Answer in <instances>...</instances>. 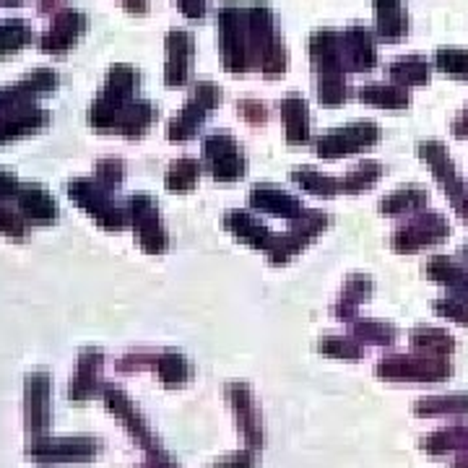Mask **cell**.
I'll return each instance as SVG.
<instances>
[{
    "instance_id": "cell-54",
    "label": "cell",
    "mask_w": 468,
    "mask_h": 468,
    "mask_svg": "<svg viewBox=\"0 0 468 468\" xmlns=\"http://www.w3.org/2000/svg\"><path fill=\"white\" fill-rule=\"evenodd\" d=\"M18 187H21V183H18L16 175L0 167V203L16 201Z\"/></svg>"
},
{
    "instance_id": "cell-29",
    "label": "cell",
    "mask_w": 468,
    "mask_h": 468,
    "mask_svg": "<svg viewBox=\"0 0 468 468\" xmlns=\"http://www.w3.org/2000/svg\"><path fill=\"white\" fill-rule=\"evenodd\" d=\"M151 372L156 375V380L165 385V388H183V385L193 380L196 367H193V362L185 356L183 351L162 349L156 351V359H154Z\"/></svg>"
},
{
    "instance_id": "cell-46",
    "label": "cell",
    "mask_w": 468,
    "mask_h": 468,
    "mask_svg": "<svg viewBox=\"0 0 468 468\" xmlns=\"http://www.w3.org/2000/svg\"><path fill=\"white\" fill-rule=\"evenodd\" d=\"M37 107L34 104L32 94H27L21 86H8V89H0V122L3 120H11V117L24 115L27 110Z\"/></svg>"
},
{
    "instance_id": "cell-8",
    "label": "cell",
    "mask_w": 468,
    "mask_h": 468,
    "mask_svg": "<svg viewBox=\"0 0 468 468\" xmlns=\"http://www.w3.org/2000/svg\"><path fill=\"white\" fill-rule=\"evenodd\" d=\"M451 221L445 214L424 208V211L406 218L401 227L390 234V248L401 255L427 250V248H435L440 242H445L451 237Z\"/></svg>"
},
{
    "instance_id": "cell-47",
    "label": "cell",
    "mask_w": 468,
    "mask_h": 468,
    "mask_svg": "<svg viewBox=\"0 0 468 468\" xmlns=\"http://www.w3.org/2000/svg\"><path fill=\"white\" fill-rule=\"evenodd\" d=\"M432 310H435L440 318L451 320L455 325H463L468 328V294H445V297H437L432 302Z\"/></svg>"
},
{
    "instance_id": "cell-11",
    "label": "cell",
    "mask_w": 468,
    "mask_h": 468,
    "mask_svg": "<svg viewBox=\"0 0 468 468\" xmlns=\"http://www.w3.org/2000/svg\"><path fill=\"white\" fill-rule=\"evenodd\" d=\"M101 452V440L94 435L37 437L29 440L27 455L39 463H89Z\"/></svg>"
},
{
    "instance_id": "cell-41",
    "label": "cell",
    "mask_w": 468,
    "mask_h": 468,
    "mask_svg": "<svg viewBox=\"0 0 468 468\" xmlns=\"http://www.w3.org/2000/svg\"><path fill=\"white\" fill-rule=\"evenodd\" d=\"M138 84H141V73L133 66H128V63H117V66L110 68L101 91H107L112 97H120V100H135Z\"/></svg>"
},
{
    "instance_id": "cell-9",
    "label": "cell",
    "mask_w": 468,
    "mask_h": 468,
    "mask_svg": "<svg viewBox=\"0 0 468 468\" xmlns=\"http://www.w3.org/2000/svg\"><path fill=\"white\" fill-rule=\"evenodd\" d=\"M380 138H383V131H380V125L375 120H354L344 128H334L328 133L318 135L313 149H315L320 159L335 162V159H344V156L378 146Z\"/></svg>"
},
{
    "instance_id": "cell-58",
    "label": "cell",
    "mask_w": 468,
    "mask_h": 468,
    "mask_svg": "<svg viewBox=\"0 0 468 468\" xmlns=\"http://www.w3.org/2000/svg\"><path fill=\"white\" fill-rule=\"evenodd\" d=\"M63 0H39V11L42 14H50V11H58Z\"/></svg>"
},
{
    "instance_id": "cell-56",
    "label": "cell",
    "mask_w": 468,
    "mask_h": 468,
    "mask_svg": "<svg viewBox=\"0 0 468 468\" xmlns=\"http://www.w3.org/2000/svg\"><path fill=\"white\" fill-rule=\"evenodd\" d=\"M451 133L452 138H458V141H466L468 138V104L458 112V117L451 122Z\"/></svg>"
},
{
    "instance_id": "cell-6",
    "label": "cell",
    "mask_w": 468,
    "mask_h": 468,
    "mask_svg": "<svg viewBox=\"0 0 468 468\" xmlns=\"http://www.w3.org/2000/svg\"><path fill=\"white\" fill-rule=\"evenodd\" d=\"M68 198L76 203L81 211H86L107 232H122L128 227L125 206H120L112 198V193L104 190L97 180H89V177L70 180L68 183Z\"/></svg>"
},
{
    "instance_id": "cell-52",
    "label": "cell",
    "mask_w": 468,
    "mask_h": 468,
    "mask_svg": "<svg viewBox=\"0 0 468 468\" xmlns=\"http://www.w3.org/2000/svg\"><path fill=\"white\" fill-rule=\"evenodd\" d=\"M237 115L242 117L248 125H266L268 122V107L261 100H242L237 101Z\"/></svg>"
},
{
    "instance_id": "cell-30",
    "label": "cell",
    "mask_w": 468,
    "mask_h": 468,
    "mask_svg": "<svg viewBox=\"0 0 468 468\" xmlns=\"http://www.w3.org/2000/svg\"><path fill=\"white\" fill-rule=\"evenodd\" d=\"M432 70H435V66L427 58L401 55L390 63L388 76H390V84L403 86V89H417V86H427L432 81Z\"/></svg>"
},
{
    "instance_id": "cell-28",
    "label": "cell",
    "mask_w": 468,
    "mask_h": 468,
    "mask_svg": "<svg viewBox=\"0 0 468 468\" xmlns=\"http://www.w3.org/2000/svg\"><path fill=\"white\" fill-rule=\"evenodd\" d=\"M424 276L445 286L451 294H468V266L452 255H432L424 263Z\"/></svg>"
},
{
    "instance_id": "cell-12",
    "label": "cell",
    "mask_w": 468,
    "mask_h": 468,
    "mask_svg": "<svg viewBox=\"0 0 468 468\" xmlns=\"http://www.w3.org/2000/svg\"><path fill=\"white\" fill-rule=\"evenodd\" d=\"M128 227L135 232V239L149 255H162L169 248V234L159 214V203L149 193H133L128 203Z\"/></svg>"
},
{
    "instance_id": "cell-10",
    "label": "cell",
    "mask_w": 468,
    "mask_h": 468,
    "mask_svg": "<svg viewBox=\"0 0 468 468\" xmlns=\"http://www.w3.org/2000/svg\"><path fill=\"white\" fill-rule=\"evenodd\" d=\"M328 227H331V217H328L325 211H320V208L304 211L297 221H292L289 232L276 234L271 250L266 252L268 263H271V266H286V263H292V261H294L302 250H307Z\"/></svg>"
},
{
    "instance_id": "cell-51",
    "label": "cell",
    "mask_w": 468,
    "mask_h": 468,
    "mask_svg": "<svg viewBox=\"0 0 468 468\" xmlns=\"http://www.w3.org/2000/svg\"><path fill=\"white\" fill-rule=\"evenodd\" d=\"M27 229H29V224L21 218L16 208H8L5 203H0V234L14 237V239H24Z\"/></svg>"
},
{
    "instance_id": "cell-16",
    "label": "cell",
    "mask_w": 468,
    "mask_h": 468,
    "mask_svg": "<svg viewBox=\"0 0 468 468\" xmlns=\"http://www.w3.org/2000/svg\"><path fill=\"white\" fill-rule=\"evenodd\" d=\"M196 63V37L185 29H172L165 37V84L183 89L193 79Z\"/></svg>"
},
{
    "instance_id": "cell-23",
    "label": "cell",
    "mask_w": 468,
    "mask_h": 468,
    "mask_svg": "<svg viewBox=\"0 0 468 468\" xmlns=\"http://www.w3.org/2000/svg\"><path fill=\"white\" fill-rule=\"evenodd\" d=\"M16 211L27 224H52L58 218V201L45 185L21 183L16 196Z\"/></svg>"
},
{
    "instance_id": "cell-22",
    "label": "cell",
    "mask_w": 468,
    "mask_h": 468,
    "mask_svg": "<svg viewBox=\"0 0 468 468\" xmlns=\"http://www.w3.org/2000/svg\"><path fill=\"white\" fill-rule=\"evenodd\" d=\"M224 229L237 237L239 242H245L252 250L268 252L273 239H276V232H271L266 224L261 218L255 217L252 211H245V208H232L224 214Z\"/></svg>"
},
{
    "instance_id": "cell-60",
    "label": "cell",
    "mask_w": 468,
    "mask_h": 468,
    "mask_svg": "<svg viewBox=\"0 0 468 468\" xmlns=\"http://www.w3.org/2000/svg\"><path fill=\"white\" fill-rule=\"evenodd\" d=\"M461 255H463V263H466V266H468V242H466V245H463V248H461Z\"/></svg>"
},
{
    "instance_id": "cell-15",
    "label": "cell",
    "mask_w": 468,
    "mask_h": 468,
    "mask_svg": "<svg viewBox=\"0 0 468 468\" xmlns=\"http://www.w3.org/2000/svg\"><path fill=\"white\" fill-rule=\"evenodd\" d=\"M224 399L232 409L234 424H237L242 440L248 442V448L261 451L263 442H266V432H263V417H261V409H258L250 383H245V380L227 383L224 385Z\"/></svg>"
},
{
    "instance_id": "cell-1",
    "label": "cell",
    "mask_w": 468,
    "mask_h": 468,
    "mask_svg": "<svg viewBox=\"0 0 468 468\" xmlns=\"http://www.w3.org/2000/svg\"><path fill=\"white\" fill-rule=\"evenodd\" d=\"M248 45L250 70H261L266 79H282L289 66L284 37L276 27V14L266 3L248 5Z\"/></svg>"
},
{
    "instance_id": "cell-55",
    "label": "cell",
    "mask_w": 468,
    "mask_h": 468,
    "mask_svg": "<svg viewBox=\"0 0 468 468\" xmlns=\"http://www.w3.org/2000/svg\"><path fill=\"white\" fill-rule=\"evenodd\" d=\"M175 3H177L180 14L190 21H201L208 11V0H175Z\"/></svg>"
},
{
    "instance_id": "cell-49",
    "label": "cell",
    "mask_w": 468,
    "mask_h": 468,
    "mask_svg": "<svg viewBox=\"0 0 468 468\" xmlns=\"http://www.w3.org/2000/svg\"><path fill=\"white\" fill-rule=\"evenodd\" d=\"M60 84V76L50 70V68H39V70H34L29 76H24L18 86L27 91V94H32V97H39V94H50L55 91Z\"/></svg>"
},
{
    "instance_id": "cell-57",
    "label": "cell",
    "mask_w": 468,
    "mask_h": 468,
    "mask_svg": "<svg viewBox=\"0 0 468 468\" xmlns=\"http://www.w3.org/2000/svg\"><path fill=\"white\" fill-rule=\"evenodd\" d=\"M125 5V11H131L135 16H144L149 11V0H120Z\"/></svg>"
},
{
    "instance_id": "cell-38",
    "label": "cell",
    "mask_w": 468,
    "mask_h": 468,
    "mask_svg": "<svg viewBox=\"0 0 468 468\" xmlns=\"http://www.w3.org/2000/svg\"><path fill=\"white\" fill-rule=\"evenodd\" d=\"M385 167L378 162V159H365L341 177V193L346 196H356V193H365V190H372L375 185L383 180Z\"/></svg>"
},
{
    "instance_id": "cell-39",
    "label": "cell",
    "mask_w": 468,
    "mask_h": 468,
    "mask_svg": "<svg viewBox=\"0 0 468 468\" xmlns=\"http://www.w3.org/2000/svg\"><path fill=\"white\" fill-rule=\"evenodd\" d=\"M48 122H50V115H48L42 107H32V110H27L24 115L3 120V122H0V146L8 144V141L24 138V135L37 133V131H42Z\"/></svg>"
},
{
    "instance_id": "cell-20",
    "label": "cell",
    "mask_w": 468,
    "mask_h": 468,
    "mask_svg": "<svg viewBox=\"0 0 468 468\" xmlns=\"http://www.w3.org/2000/svg\"><path fill=\"white\" fill-rule=\"evenodd\" d=\"M310 60L315 76H328V73H349L346 60H344V39L335 29H318L310 34Z\"/></svg>"
},
{
    "instance_id": "cell-24",
    "label": "cell",
    "mask_w": 468,
    "mask_h": 468,
    "mask_svg": "<svg viewBox=\"0 0 468 468\" xmlns=\"http://www.w3.org/2000/svg\"><path fill=\"white\" fill-rule=\"evenodd\" d=\"M375 294V282L369 273H351L341 286V294L334 302V318L338 323H354L359 318V307L367 304Z\"/></svg>"
},
{
    "instance_id": "cell-4",
    "label": "cell",
    "mask_w": 468,
    "mask_h": 468,
    "mask_svg": "<svg viewBox=\"0 0 468 468\" xmlns=\"http://www.w3.org/2000/svg\"><path fill=\"white\" fill-rule=\"evenodd\" d=\"M217 39L221 66L227 73L239 76L250 70V45H248V5L227 3L217 11Z\"/></svg>"
},
{
    "instance_id": "cell-33",
    "label": "cell",
    "mask_w": 468,
    "mask_h": 468,
    "mask_svg": "<svg viewBox=\"0 0 468 468\" xmlns=\"http://www.w3.org/2000/svg\"><path fill=\"white\" fill-rule=\"evenodd\" d=\"M156 117H159V110H156V104L149 100H133L128 107H125V112L120 117V125H117V133L125 135V138H141V135H146L151 131V125L156 122Z\"/></svg>"
},
{
    "instance_id": "cell-43",
    "label": "cell",
    "mask_w": 468,
    "mask_h": 468,
    "mask_svg": "<svg viewBox=\"0 0 468 468\" xmlns=\"http://www.w3.org/2000/svg\"><path fill=\"white\" fill-rule=\"evenodd\" d=\"M318 351L323 356L341 362H359L365 356V346L354 335H323L318 341Z\"/></svg>"
},
{
    "instance_id": "cell-18",
    "label": "cell",
    "mask_w": 468,
    "mask_h": 468,
    "mask_svg": "<svg viewBox=\"0 0 468 468\" xmlns=\"http://www.w3.org/2000/svg\"><path fill=\"white\" fill-rule=\"evenodd\" d=\"M101 369H104V351L86 346L79 354L76 369L68 383V401L76 406H84L97 390H101Z\"/></svg>"
},
{
    "instance_id": "cell-2",
    "label": "cell",
    "mask_w": 468,
    "mask_h": 468,
    "mask_svg": "<svg viewBox=\"0 0 468 468\" xmlns=\"http://www.w3.org/2000/svg\"><path fill=\"white\" fill-rule=\"evenodd\" d=\"M101 401H104V409L122 424V430L131 435V440H133L135 445L146 452V463H151V466L156 468H180L177 466V461H175V458L165 451V445L159 442V437L151 430V424L146 421V417L138 411V406L133 403V399H131L120 385H101Z\"/></svg>"
},
{
    "instance_id": "cell-45",
    "label": "cell",
    "mask_w": 468,
    "mask_h": 468,
    "mask_svg": "<svg viewBox=\"0 0 468 468\" xmlns=\"http://www.w3.org/2000/svg\"><path fill=\"white\" fill-rule=\"evenodd\" d=\"M432 66L442 73L451 76L455 81H466L468 84V50L466 48H440L435 52V63Z\"/></svg>"
},
{
    "instance_id": "cell-53",
    "label": "cell",
    "mask_w": 468,
    "mask_h": 468,
    "mask_svg": "<svg viewBox=\"0 0 468 468\" xmlns=\"http://www.w3.org/2000/svg\"><path fill=\"white\" fill-rule=\"evenodd\" d=\"M258 452L252 448H242V451H234L224 458L214 461L208 468H255L258 466Z\"/></svg>"
},
{
    "instance_id": "cell-32",
    "label": "cell",
    "mask_w": 468,
    "mask_h": 468,
    "mask_svg": "<svg viewBox=\"0 0 468 468\" xmlns=\"http://www.w3.org/2000/svg\"><path fill=\"white\" fill-rule=\"evenodd\" d=\"M419 448L427 455H448V452H463L468 451V424H452V427H442L430 435L421 437Z\"/></svg>"
},
{
    "instance_id": "cell-25",
    "label": "cell",
    "mask_w": 468,
    "mask_h": 468,
    "mask_svg": "<svg viewBox=\"0 0 468 468\" xmlns=\"http://www.w3.org/2000/svg\"><path fill=\"white\" fill-rule=\"evenodd\" d=\"M282 120H284V135L289 146H304L313 138V117H310V104L302 94H289L279 104Z\"/></svg>"
},
{
    "instance_id": "cell-7",
    "label": "cell",
    "mask_w": 468,
    "mask_h": 468,
    "mask_svg": "<svg viewBox=\"0 0 468 468\" xmlns=\"http://www.w3.org/2000/svg\"><path fill=\"white\" fill-rule=\"evenodd\" d=\"M221 101H224V94H221V89L217 84L198 81V84L193 86L190 97L185 100L183 110L169 120V141L172 144H187V141H193L203 128V122L214 115V110H217Z\"/></svg>"
},
{
    "instance_id": "cell-27",
    "label": "cell",
    "mask_w": 468,
    "mask_h": 468,
    "mask_svg": "<svg viewBox=\"0 0 468 468\" xmlns=\"http://www.w3.org/2000/svg\"><path fill=\"white\" fill-rule=\"evenodd\" d=\"M427 206H430V190L419 187V185H406L399 190H390L378 203L380 214L388 218H409L419 211H424Z\"/></svg>"
},
{
    "instance_id": "cell-34",
    "label": "cell",
    "mask_w": 468,
    "mask_h": 468,
    "mask_svg": "<svg viewBox=\"0 0 468 468\" xmlns=\"http://www.w3.org/2000/svg\"><path fill=\"white\" fill-rule=\"evenodd\" d=\"M409 344H411V351H424V354H435V356H445V359H451L455 354V338L448 331L435 328V325L411 328Z\"/></svg>"
},
{
    "instance_id": "cell-36",
    "label": "cell",
    "mask_w": 468,
    "mask_h": 468,
    "mask_svg": "<svg viewBox=\"0 0 468 468\" xmlns=\"http://www.w3.org/2000/svg\"><path fill=\"white\" fill-rule=\"evenodd\" d=\"M359 101L380 107V110H390V112H401L411 104V94L409 89L396 84H367L359 89Z\"/></svg>"
},
{
    "instance_id": "cell-42",
    "label": "cell",
    "mask_w": 468,
    "mask_h": 468,
    "mask_svg": "<svg viewBox=\"0 0 468 468\" xmlns=\"http://www.w3.org/2000/svg\"><path fill=\"white\" fill-rule=\"evenodd\" d=\"M34 42L32 27L24 18H11V21H0V58L14 55L24 50L27 45Z\"/></svg>"
},
{
    "instance_id": "cell-61",
    "label": "cell",
    "mask_w": 468,
    "mask_h": 468,
    "mask_svg": "<svg viewBox=\"0 0 468 468\" xmlns=\"http://www.w3.org/2000/svg\"><path fill=\"white\" fill-rule=\"evenodd\" d=\"M135 468H156V466H151V463H144V466H135Z\"/></svg>"
},
{
    "instance_id": "cell-37",
    "label": "cell",
    "mask_w": 468,
    "mask_h": 468,
    "mask_svg": "<svg viewBox=\"0 0 468 468\" xmlns=\"http://www.w3.org/2000/svg\"><path fill=\"white\" fill-rule=\"evenodd\" d=\"M203 165L193 156H180L167 167L165 175V187L169 193H190L196 190V185L201 183Z\"/></svg>"
},
{
    "instance_id": "cell-35",
    "label": "cell",
    "mask_w": 468,
    "mask_h": 468,
    "mask_svg": "<svg viewBox=\"0 0 468 468\" xmlns=\"http://www.w3.org/2000/svg\"><path fill=\"white\" fill-rule=\"evenodd\" d=\"M292 180L300 190L310 193V196H318V198H334L341 193V177L325 175V172H320L318 167H310V165L292 169Z\"/></svg>"
},
{
    "instance_id": "cell-17",
    "label": "cell",
    "mask_w": 468,
    "mask_h": 468,
    "mask_svg": "<svg viewBox=\"0 0 468 468\" xmlns=\"http://www.w3.org/2000/svg\"><path fill=\"white\" fill-rule=\"evenodd\" d=\"M248 203H250L252 211L273 218H284V221H297L307 211L294 193H289L284 187L271 183L252 185Z\"/></svg>"
},
{
    "instance_id": "cell-3",
    "label": "cell",
    "mask_w": 468,
    "mask_h": 468,
    "mask_svg": "<svg viewBox=\"0 0 468 468\" xmlns=\"http://www.w3.org/2000/svg\"><path fill=\"white\" fill-rule=\"evenodd\" d=\"M375 375L390 383H442L452 375L451 359L409 351V354H385L375 365Z\"/></svg>"
},
{
    "instance_id": "cell-44",
    "label": "cell",
    "mask_w": 468,
    "mask_h": 468,
    "mask_svg": "<svg viewBox=\"0 0 468 468\" xmlns=\"http://www.w3.org/2000/svg\"><path fill=\"white\" fill-rule=\"evenodd\" d=\"M315 97L325 107H341L349 100V81L346 73H328V76H315Z\"/></svg>"
},
{
    "instance_id": "cell-31",
    "label": "cell",
    "mask_w": 468,
    "mask_h": 468,
    "mask_svg": "<svg viewBox=\"0 0 468 468\" xmlns=\"http://www.w3.org/2000/svg\"><path fill=\"white\" fill-rule=\"evenodd\" d=\"M414 414L421 419H463L468 417V393L424 396L414 403Z\"/></svg>"
},
{
    "instance_id": "cell-19",
    "label": "cell",
    "mask_w": 468,
    "mask_h": 468,
    "mask_svg": "<svg viewBox=\"0 0 468 468\" xmlns=\"http://www.w3.org/2000/svg\"><path fill=\"white\" fill-rule=\"evenodd\" d=\"M86 27H89V18L76 11V8H60L55 18H52L50 29L42 34L39 39V48L48 55H63L68 52L81 37H84Z\"/></svg>"
},
{
    "instance_id": "cell-13",
    "label": "cell",
    "mask_w": 468,
    "mask_h": 468,
    "mask_svg": "<svg viewBox=\"0 0 468 468\" xmlns=\"http://www.w3.org/2000/svg\"><path fill=\"white\" fill-rule=\"evenodd\" d=\"M203 162H206L208 175L217 183L224 185L242 180L248 172V159H245L242 144L227 131H217V133H208L203 138Z\"/></svg>"
},
{
    "instance_id": "cell-21",
    "label": "cell",
    "mask_w": 468,
    "mask_h": 468,
    "mask_svg": "<svg viewBox=\"0 0 468 468\" xmlns=\"http://www.w3.org/2000/svg\"><path fill=\"white\" fill-rule=\"evenodd\" d=\"M344 39V60L349 73H369L378 66V45L375 34L365 29L362 24H351L341 32Z\"/></svg>"
},
{
    "instance_id": "cell-14",
    "label": "cell",
    "mask_w": 468,
    "mask_h": 468,
    "mask_svg": "<svg viewBox=\"0 0 468 468\" xmlns=\"http://www.w3.org/2000/svg\"><path fill=\"white\" fill-rule=\"evenodd\" d=\"M52 424V378L50 372L37 369L27 375L24 383V427H27V437L37 440V437L50 435Z\"/></svg>"
},
{
    "instance_id": "cell-5",
    "label": "cell",
    "mask_w": 468,
    "mask_h": 468,
    "mask_svg": "<svg viewBox=\"0 0 468 468\" xmlns=\"http://www.w3.org/2000/svg\"><path fill=\"white\" fill-rule=\"evenodd\" d=\"M419 159L432 169V177L435 183L442 187L445 198L451 201L452 211L461 217L463 224H468V185L466 180L461 177V172L455 167V162L448 154V146L437 138H430V141H419L417 144Z\"/></svg>"
},
{
    "instance_id": "cell-59",
    "label": "cell",
    "mask_w": 468,
    "mask_h": 468,
    "mask_svg": "<svg viewBox=\"0 0 468 468\" xmlns=\"http://www.w3.org/2000/svg\"><path fill=\"white\" fill-rule=\"evenodd\" d=\"M451 468H468V451L458 452V455H455V461H452Z\"/></svg>"
},
{
    "instance_id": "cell-26",
    "label": "cell",
    "mask_w": 468,
    "mask_h": 468,
    "mask_svg": "<svg viewBox=\"0 0 468 468\" xmlns=\"http://www.w3.org/2000/svg\"><path fill=\"white\" fill-rule=\"evenodd\" d=\"M375 5V37L380 42H401L409 34V11L403 0H372Z\"/></svg>"
},
{
    "instance_id": "cell-50",
    "label": "cell",
    "mask_w": 468,
    "mask_h": 468,
    "mask_svg": "<svg viewBox=\"0 0 468 468\" xmlns=\"http://www.w3.org/2000/svg\"><path fill=\"white\" fill-rule=\"evenodd\" d=\"M154 359H156V351L151 349H133L128 354H122L117 359V372L122 375H133V372H144V369L154 367Z\"/></svg>"
},
{
    "instance_id": "cell-40",
    "label": "cell",
    "mask_w": 468,
    "mask_h": 468,
    "mask_svg": "<svg viewBox=\"0 0 468 468\" xmlns=\"http://www.w3.org/2000/svg\"><path fill=\"white\" fill-rule=\"evenodd\" d=\"M351 335L362 346H393L399 341V328L385 320H354Z\"/></svg>"
},
{
    "instance_id": "cell-48",
    "label": "cell",
    "mask_w": 468,
    "mask_h": 468,
    "mask_svg": "<svg viewBox=\"0 0 468 468\" xmlns=\"http://www.w3.org/2000/svg\"><path fill=\"white\" fill-rule=\"evenodd\" d=\"M94 180H97L104 190L115 193V190H120L122 180H125V162H122V159H115V156L100 159L97 167H94Z\"/></svg>"
}]
</instances>
